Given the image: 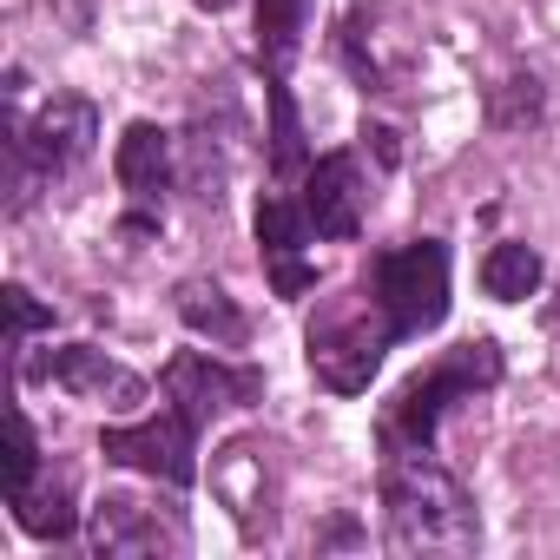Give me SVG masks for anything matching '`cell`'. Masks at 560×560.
I'll return each instance as SVG.
<instances>
[{"mask_svg": "<svg viewBox=\"0 0 560 560\" xmlns=\"http://www.w3.org/2000/svg\"><path fill=\"white\" fill-rule=\"evenodd\" d=\"M383 508H389V547L396 553H475V540H481L468 488L429 448H409L389 462Z\"/></svg>", "mask_w": 560, "mask_h": 560, "instance_id": "1", "label": "cell"}, {"mask_svg": "<svg viewBox=\"0 0 560 560\" xmlns=\"http://www.w3.org/2000/svg\"><path fill=\"white\" fill-rule=\"evenodd\" d=\"M389 343H396L389 311L376 298H350V304H337V311H324L311 324V370H317L324 389L357 396V389H370V376H376Z\"/></svg>", "mask_w": 560, "mask_h": 560, "instance_id": "2", "label": "cell"}, {"mask_svg": "<svg viewBox=\"0 0 560 560\" xmlns=\"http://www.w3.org/2000/svg\"><path fill=\"white\" fill-rule=\"evenodd\" d=\"M376 304L389 311L396 337H422L448 317V244L416 237L376 264Z\"/></svg>", "mask_w": 560, "mask_h": 560, "instance_id": "3", "label": "cell"}, {"mask_svg": "<svg viewBox=\"0 0 560 560\" xmlns=\"http://www.w3.org/2000/svg\"><path fill=\"white\" fill-rule=\"evenodd\" d=\"M501 376V350L481 337V343H462L435 376H422V383H409L402 389V402H396V429L416 442V448H429L435 442V422H442V409H448V396H468V389H488Z\"/></svg>", "mask_w": 560, "mask_h": 560, "instance_id": "4", "label": "cell"}, {"mask_svg": "<svg viewBox=\"0 0 560 560\" xmlns=\"http://www.w3.org/2000/svg\"><path fill=\"white\" fill-rule=\"evenodd\" d=\"M191 435H198V422H185V416L172 409V416H152V422H132V429H106V435H100V455L119 462V468H139V475H152V481L185 488V481L198 475Z\"/></svg>", "mask_w": 560, "mask_h": 560, "instance_id": "5", "label": "cell"}, {"mask_svg": "<svg viewBox=\"0 0 560 560\" xmlns=\"http://www.w3.org/2000/svg\"><path fill=\"white\" fill-rule=\"evenodd\" d=\"M86 534H93V553L100 560H145V553H178L185 547V527L172 514L132 501V494H106L93 508V527Z\"/></svg>", "mask_w": 560, "mask_h": 560, "instance_id": "6", "label": "cell"}, {"mask_svg": "<svg viewBox=\"0 0 560 560\" xmlns=\"http://www.w3.org/2000/svg\"><path fill=\"white\" fill-rule=\"evenodd\" d=\"M8 132H14L47 172H73V165L93 152V139H100V113H93V100H80V93H54V100L34 113V126L8 119Z\"/></svg>", "mask_w": 560, "mask_h": 560, "instance_id": "7", "label": "cell"}, {"mask_svg": "<svg viewBox=\"0 0 560 560\" xmlns=\"http://www.w3.org/2000/svg\"><path fill=\"white\" fill-rule=\"evenodd\" d=\"M264 455L270 448H257V442H231L211 462V488L237 514L244 534H270V521H277V481H270V462Z\"/></svg>", "mask_w": 560, "mask_h": 560, "instance_id": "8", "label": "cell"}, {"mask_svg": "<svg viewBox=\"0 0 560 560\" xmlns=\"http://www.w3.org/2000/svg\"><path fill=\"white\" fill-rule=\"evenodd\" d=\"M363 165L350 159V152H330V159H317L311 165V178H304V218H311V231L317 237H357L363 231Z\"/></svg>", "mask_w": 560, "mask_h": 560, "instance_id": "9", "label": "cell"}, {"mask_svg": "<svg viewBox=\"0 0 560 560\" xmlns=\"http://www.w3.org/2000/svg\"><path fill=\"white\" fill-rule=\"evenodd\" d=\"M40 370H47L60 389H73V396H86V402H106V409H139V402H145V383H139L126 363H113L106 350H93V343H67V350H54Z\"/></svg>", "mask_w": 560, "mask_h": 560, "instance_id": "10", "label": "cell"}, {"mask_svg": "<svg viewBox=\"0 0 560 560\" xmlns=\"http://www.w3.org/2000/svg\"><path fill=\"white\" fill-rule=\"evenodd\" d=\"M304 231H311L304 205H291V198H264L257 205V244H264V264H270L277 298H304L317 284V270L304 264Z\"/></svg>", "mask_w": 560, "mask_h": 560, "instance_id": "11", "label": "cell"}, {"mask_svg": "<svg viewBox=\"0 0 560 560\" xmlns=\"http://www.w3.org/2000/svg\"><path fill=\"white\" fill-rule=\"evenodd\" d=\"M165 396L178 402V416H185V422H211L218 409H231V402L257 396V376H231L224 363H211V357L185 350V357H172V363H165Z\"/></svg>", "mask_w": 560, "mask_h": 560, "instance_id": "12", "label": "cell"}, {"mask_svg": "<svg viewBox=\"0 0 560 560\" xmlns=\"http://www.w3.org/2000/svg\"><path fill=\"white\" fill-rule=\"evenodd\" d=\"M113 172H119V185H126L132 198H159V191L172 185V132L152 126V119L126 126V139H119V152H113Z\"/></svg>", "mask_w": 560, "mask_h": 560, "instance_id": "13", "label": "cell"}, {"mask_svg": "<svg viewBox=\"0 0 560 560\" xmlns=\"http://www.w3.org/2000/svg\"><path fill=\"white\" fill-rule=\"evenodd\" d=\"M172 304H178L185 330L211 337L218 350H237V343H244V311H237V304L224 298V284H211V277H185Z\"/></svg>", "mask_w": 560, "mask_h": 560, "instance_id": "14", "label": "cell"}, {"mask_svg": "<svg viewBox=\"0 0 560 560\" xmlns=\"http://www.w3.org/2000/svg\"><path fill=\"white\" fill-rule=\"evenodd\" d=\"M481 291L501 298V304H521L540 291V250L534 244H494L481 257Z\"/></svg>", "mask_w": 560, "mask_h": 560, "instance_id": "15", "label": "cell"}, {"mask_svg": "<svg viewBox=\"0 0 560 560\" xmlns=\"http://www.w3.org/2000/svg\"><path fill=\"white\" fill-rule=\"evenodd\" d=\"M304 14H311V0H264V8H257V47H264L270 73H284V67L298 60Z\"/></svg>", "mask_w": 560, "mask_h": 560, "instance_id": "16", "label": "cell"}, {"mask_svg": "<svg viewBox=\"0 0 560 560\" xmlns=\"http://www.w3.org/2000/svg\"><path fill=\"white\" fill-rule=\"evenodd\" d=\"M8 508H14V521H21L27 534H40V540H67V534H73V521H80V514H73V501H67V481H54V488H40V481H34V488H27V494H14Z\"/></svg>", "mask_w": 560, "mask_h": 560, "instance_id": "17", "label": "cell"}, {"mask_svg": "<svg viewBox=\"0 0 560 560\" xmlns=\"http://www.w3.org/2000/svg\"><path fill=\"white\" fill-rule=\"evenodd\" d=\"M34 475H40V448H34L27 416L14 409V416H8V501H14V494H27V488H34Z\"/></svg>", "mask_w": 560, "mask_h": 560, "instance_id": "18", "label": "cell"}, {"mask_svg": "<svg viewBox=\"0 0 560 560\" xmlns=\"http://www.w3.org/2000/svg\"><path fill=\"white\" fill-rule=\"evenodd\" d=\"M527 119H540V86H534V80H501V93H494V126H527Z\"/></svg>", "mask_w": 560, "mask_h": 560, "instance_id": "19", "label": "cell"}, {"mask_svg": "<svg viewBox=\"0 0 560 560\" xmlns=\"http://www.w3.org/2000/svg\"><path fill=\"white\" fill-rule=\"evenodd\" d=\"M34 330H54V311H47L34 291H21V284H14V291H8V337H14V343H27Z\"/></svg>", "mask_w": 560, "mask_h": 560, "instance_id": "20", "label": "cell"}, {"mask_svg": "<svg viewBox=\"0 0 560 560\" xmlns=\"http://www.w3.org/2000/svg\"><path fill=\"white\" fill-rule=\"evenodd\" d=\"M270 106H277V132H270V139H277V152H270V159H277V172H298V159H304V145H298V119H291V93H284V86H277V93H270Z\"/></svg>", "mask_w": 560, "mask_h": 560, "instance_id": "21", "label": "cell"}, {"mask_svg": "<svg viewBox=\"0 0 560 560\" xmlns=\"http://www.w3.org/2000/svg\"><path fill=\"white\" fill-rule=\"evenodd\" d=\"M198 8H211V14H224V8H237V0H198Z\"/></svg>", "mask_w": 560, "mask_h": 560, "instance_id": "22", "label": "cell"}]
</instances>
